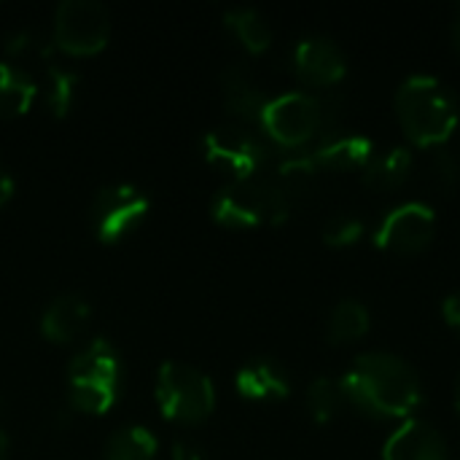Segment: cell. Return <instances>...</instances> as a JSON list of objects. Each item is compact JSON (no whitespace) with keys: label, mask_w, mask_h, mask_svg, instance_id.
Returning <instances> with one entry per match:
<instances>
[{"label":"cell","mask_w":460,"mask_h":460,"mask_svg":"<svg viewBox=\"0 0 460 460\" xmlns=\"http://www.w3.org/2000/svg\"><path fill=\"white\" fill-rule=\"evenodd\" d=\"M70 383H102L119 385V356L108 340H92L70 361Z\"/></svg>","instance_id":"9a60e30c"},{"label":"cell","mask_w":460,"mask_h":460,"mask_svg":"<svg viewBox=\"0 0 460 460\" xmlns=\"http://www.w3.org/2000/svg\"><path fill=\"white\" fill-rule=\"evenodd\" d=\"M318 164L313 159V154L307 148L302 151H291L280 164H278V186L291 197H305L310 191H315L318 183Z\"/></svg>","instance_id":"d6986e66"},{"label":"cell","mask_w":460,"mask_h":460,"mask_svg":"<svg viewBox=\"0 0 460 460\" xmlns=\"http://www.w3.org/2000/svg\"><path fill=\"white\" fill-rule=\"evenodd\" d=\"M156 399L164 418L181 423H197L210 415L216 404V391L205 372L181 361H167L159 369Z\"/></svg>","instance_id":"5b68a950"},{"label":"cell","mask_w":460,"mask_h":460,"mask_svg":"<svg viewBox=\"0 0 460 460\" xmlns=\"http://www.w3.org/2000/svg\"><path fill=\"white\" fill-rule=\"evenodd\" d=\"M450 35H453V46L460 51V3L456 5V13H453V24H450Z\"/></svg>","instance_id":"1f68e13d"},{"label":"cell","mask_w":460,"mask_h":460,"mask_svg":"<svg viewBox=\"0 0 460 460\" xmlns=\"http://www.w3.org/2000/svg\"><path fill=\"white\" fill-rule=\"evenodd\" d=\"M234 383L245 399H283L291 391V377L286 367L264 356L243 364Z\"/></svg>","instance_id":"4fadbf2b"},{"label":"cell","mask_w":460,"mask_h":460,"mask_svg":"<svg viewBox=\"0 0 460 460\" xmlns=\"http://www.w3.org/2000/svg\"><path fill=\"white\" fill-rule=\"evenodd\" d=\"M259 124L278 146L302 151L342 129V97L302 89L283 92L267 100Z\"/></svg>","instance_id":"7a4b0ae2"},{"label":"cell","mask_w":460,"mask_h":460,"mask_svg":"<svg viewBox=\"0 0 460 460\" xmlns=\"http://www.w3.org/2000/svg\"><path fill=\"white\" fill-rule=\"evenodd\" d=\"M291 213L288 194L272 178H240L226 183L213 199V218L226 226L280 224Z\"/></svg>","instance_id":"277c9868"},{"label":"cell","mask_w":460,"mask_h":460,"mask_svg":"<svg viewBox=\"0 0 460 460\" xmlns=\"http://www.w3.org/2000/svg\"><path fill=\"white\" fill-rule=\"evenodd\" d=\"M221 86H224V102L229 113H234L243 121H261L267 94L256 86L251 73L240 65H229L221 73Z\"/></svg>","instance_id":"5bb4252c"},{"label":"cell","mask_w":460,"mask_h":460,"mask_svg":"<svg viewBox=\"0 0 460 460\" xmlns=\"http://www.w3.org/2000/svg\"><path fill=\"white\" fill-rule=\"evenodd\" d=\"M437 232V213L426 202H402L383 216L375 229V245L391 253H418Z\"/></svg>","instance_id":"ba28073f"},{"label":"cell","mask_w":460,"mask_h":460,"mask_svg":"<svg viewBox=\"0 0 460 460\" xmlns=\"http://www.w3.org/2000/svg\"><path fill=\"white\" fill-rule=\"evenodd\" d=\"M412 164H415V156L407 146H391V148L375 151L372 159L364 164V183L377 191H391L410 178Z\"/></svg>","instance_id":"e0dca14e"},{"label":"cell","mask_w":460,"mask_h":460,"mask_svg":"<svg viewBox=\"0 0 460 460\" xmlns=\"http://www.w3.org/2000/svg\"><path fill=\"white\" fill-rule=\"evenodd\" d=\"M345 399L372 418H407L423 399L415 367L388 350L358 353L340 377Z\"/></svg>","instance_id":"6da1fadb"},{"label":"cell","mask_w":460,"mask_h":460,"mask_svg":"<svg viewBox=\"0 0 460 460\" xmlns=\"http://www.w3.org/2000/svg\"><path fill=\"white\" fill-rule=\"evenodd\" d=\"M172 460H205V458H202V453H199L194 445H189V442H175V445H172Z\"/></svg>","instance_id":"f546056e"},{"label":"cell","mask_w":460,"mask_h":460,"mask_svg":"<svg viewBox=\"0 0 460 460\" xmlns=\"http://www.w3.org/2000/svg\"><path fill=\"white\" fill-rule=\"evenodd\" d=\"M294 70L310 86H334L348 70V57L334 38L307 35L294 46Z\"/></svg>","instance_id":"30bf717a"},{"label":"cell","mask_w":460,"mask_h":460,"mask_svg":"<svg viewBox=\"0 0 460 460\" xmlns=\"http://www.w3.org/2000/svg\"><path fill=\"white\" fill-rule=\"evenodd\" d=\"M364 234V221L356 213H334L323 224V240L334 248H345L358 243Z\"/></svg>","instance_id":"4316f807"},{"label":"cell","mask_w":460,"mask_h":460,"mask_svg":"<svg viewBox=\"0 0 460 460\" xmlns=\"http://www.w3.org/2000/svg\"><path fill=\"white\" fill-rule=\"evenodd\" d=\"M307 151L313 154L318 167H326V170H356V167H361L364 170V164L375 154V143L369 135L340 129V132L318 140Z\"/></svg>","instance_id":"7c38bea8"},{"label":"cell","mask_w":460,"mask_h":460,"mask_svg":"<svg viewBox=\"0 0 460 460\" xmlns=\"http://www.w3.org/2000/svg\"><path fill=\"white\" fill-rule=\"evenodd\" d=\"M148 213V197L127 183L105 186L97 191L92 202L94 226L102 243H116L127 232H132Z\"/></svg>","instance_id":"9c48e42d"},{"label":"cell","mask_w":460,"mask_h":460,"mask_svg":"<svg viewBox=\"0 0 460 460\" xmlns=\"http://www.w3.org/2000/svg\"><path fill=\"white\" fill-rule=\"evenodd\" d=\"M429 172H431V181H434V186L439 191L456 189L460 181L458 156L447 146H437L434 154H431V162H429Z\"/></svg>","instance_id":"83f0119b"},{"label":"cell","mask_w":460,"mask_h":460,"mask_svg":"<svg viewBox=\"0 0 460 460\" xmlns=\"http://www.w3.org/2000/svg\"><path fill=\"white\" fill-rule=\"evenodd\" d=\"M35 81L16 65L0 62V116H19L35 100Z\"/></svg>","instance_id":"ffe728a7"},{"label":"cell","mask_w":460,"mask_h":460,"mask_svg":"<svg viewBox=\"0 0 460 460\" xmlns=\"http://www.w3.org/2000/svg\"><path fill=\"white\" fill-rule=\"evenodd\" d=\"M86 318H89V305L75 294H62L46 307L40 318V332L51 342H73L84 332Z\"/></svg>","instance_id":"2e32d148"},{"label":"cell","mask_w":460,"mask_h":460,"mask_svg":"<svg viewBox=\"0 0 460 460\" xmlns=\"http://www.w3.org/2000/svg\"><path fill=\"white\" fill-rule=\"evenodd\" d=\"M224 24L240 38V43L248 51H264L272 43V27L270 22L251 5H237L224 13Z\"/></svg>","instance_id":"44dd1931"},{"label":"cell","mask_w":460,"mask_h":460,"mask_svg":"<svg viewBox=\"0 0 460 460\" xmlns=\"http://www.w3.org/2000/svg\"><path fill=\"white\" fill-rule=\"evenodd\" d=\"M385 460H450V447L442 431L423 420L410 418L404 420L383 445Z\"/></svg>","instance_id":"8fae6325"},{"label":"cell","mask_w":460,"mask_h":460,"mask_svg":"<svg viewBox=\"0 0 460 460\" xmlns=\"http://www.w3.org/2000/svg\"><path fill=\"white\" fill-rule=\"evenodd\" d=\"M453 399H456V410L460 412V375H458V380H456V391H453Z\"/></svg>","instance_id":"836d02e7"},{"label":"cell","mask_w":460,"mask_h":460,"mask_svg":"<svg viewBox=\"0 0 460 460\" xmlns=\"http://www.w3.org/2000/svg\"><path fill=\"white\" fill-rule=\"evenodd\" d=\"M205 156L208 162L229 170L234 181L253 178L270 159V148L245 127L224 124L205 135Z\"/></svg>","instance_id":"52a82bcc"},{"label":"cell","mask_w":460,"mask_h":460,"mask_svg":"<svg viewBox=\"0 0 460 460\" xmlns=\"http://www.w3.org/2000/svg\"><path fill=\"white\" fill-rule=\"evenodd\" d=\"M11 194H13V181H11V175L0 167V205H5V202L11 199Z\"/></svg>","instance_id":"4dcf8cb0"},{"label":"cell","mask_w":460,"mask_h":460,"mask_svg":"<svg viewBox=\"0 0 460 460\" xmlns=\"http://www.w3.org/2000/svg\"><path fill=\"white\" fill-rule=\"evenodd\" d=\"M394 108L404 135L418 146H445L458 127L460 102L456 92L429 73L404 78L396 89Z\"/></svg>","instance_id":"3957f363"},{"label":"cell","mask_w":460,"mask_h":460,"mask_svg":"<svg viewBox=\"0 0 460 460\" xmlns=\"http://www.w3.org/2000/svg\"><path fill=\"white\" fill-rule=\"evenodd\" d=\"M154 456L156 439L143 426H124L105 445V460H154Z\"/></svg>","instance_id":"7402d4cb"},{"label":"cell","mask_w":460,"mask_h":460,"mask_svg":"<svg viewBox=\"0 0 460 460\" xmlns=\"http://www.w3.org/2000/svg\"><path fill=\"white\" fill-rule=\"evenodd\" d=\"M369 329V310L361 299H340L326 318V337L332 342H353Z\"/></svg>","instance_id":"ac0fdd59"},{"label":"cell","mask_w":460,"mask_h":460,"mask_svg":"<svg viewBox=\"0 0 460 460\" xmlns=\"http://www.w3.org/2000/svg\"><path fill=\"white\" fill-rule=\"evenodd\" d=\"M49 81H51V89H49V105H51V113L54 116H65L70 111V102H73V92H75V81L78 75L67 67H59L54 59L49 62Z\"/></svg>","instance_id":"484cf974"},{"label":"cell","mask_w":460,"mask_h":460,"mask_svg":"<svg viewBox=\"0 0 460 460\" xmlns=\"http://www.w3.org/2000/svg\"><path fill=\"white\" fill-rule=\"evenodd\" d=\"M8 54L13 57H32V59H46V65L51 62V54H54V38L38 27H24L19 32H13L8 38Z\"/></svg>","instance_id":"d4e9b609"},{"label":"cell","mask_w":460,"mask_h":460,"mask_svg":"<svg viewBox=\"0 0 460 460\" xmlns=\"http://www.w3.org/2000/svg\"><path fill=\"white\" fill-rule=\"evenodd\" d=\"M5 453H8V437L0 431V460L5 458Z\"/></svg>","instance_id":"d6a6232c"},{"label":"cell","mask_w":460,"mask_h":460,"mask_svg":"<svg viewBox=\"0 0 460 460\" xmlns=\"http://www.w3.org/2000/svg\"><path fill=\"white\" fill-rule=\"evenodd\" d=\"M111 35V13L100 0H62L54 11V46L67 54H97Z\"/></svg>","instance_id":"8992f818"},{"label":"cell","mask_w":460,"mask_h":460,"mask_svg":"<svg viewBox=\"0 0 460 460\" xmlns=\"http://www.w3.org/2000/svg\"><path fill=\"white\" fill-rule=\"evenodd\" d=\"M442 315H445V321L460 332V291H453L450 296H445V302H442Z\"/></svg>","instance_id":"f1b7e54d"},{"label":"cell","mask_w":460,"mask_h":460,"mask_svg":"<svg viewBox=\"0 0 460 460\" xmlns=\"http://www.w3.org/2000/svg\"><path fill=\"white\" fill-rule=\"evenodd\" d=\"M305 399H307V410H310L313 420H318V423L334 420L337 412L342 410V404L348 402V399H345V391H342V385H340V380L326 377V375L315 377V380L307 385Z\"/></svg>","instance_id":"603a6c76"},{"label":"cell","mask_w":460,"mask_h":460,"mask_svg":"<svg viewBox=\"0 0 460 460\" xmlns=\"http://www.w3.org/2000/svg\"><path fill=\"white\" fill-rule=\"evenodd\" d=\"M0 407H3V399H0Z\"/></svg>","instance_id":"e575fe53"},{"label":"cell","mask_w":460,"mask_h":460,"mask_svg":"<svg viewBox=\"0 0 460 460\" xmlns=\"http://www.w3.org/2000/svg\"><path fill=\"white\" fill-rule=\"evenodd\" d=\"M119 399V385H102V383H70V404L84 412H105Z\"/></svg>","instance_id":"cb8c5ba5"}]
</instances>
